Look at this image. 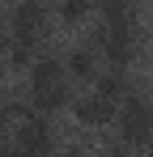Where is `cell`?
<instances>
[{
	"label": "cell",
	"mask_w": 153,
	"mask_h": 157,
	"mask_svg": "<svg viewBox=\"0 0 153 157\" xmlns=\"http://www.w3.org/2000/svg\"><path fill=\"white\" fill-rule=\"evenodd\" d=\"M30 85H34V106L38 110L64 106V64L60 59H38L30 68Z\"/></svg>",
	"instance_id": "1"
},
{
	"label": "cell",
	"mask_w": 153,
	"mask_h": 157,
	"mask_svg": "<svg viewBox=\"0 0 153 157\" xmlns=\"http://www.w3.org/2000/svg\"><path fill=\"white\" fill-rule=\"evenodd\" d=\"M115 119H119V132H124L128 144H145V140L153 136V106L140 102V98H128L124 110H119Z\"/></svg>",
	"instance_id": "2"
},
{
	"label": "cell",
	"mask_w": 153,
	"mask_h": 157,
	"mask_svg": "<svg viewBox=\"0 0 153 157\" xmlns=\"http://www.w3.org/2000/svg\"><path fill=\"white\" fill-rule=\"evenodd\" d=\"M43 34V0H22L13 9V47H34Z\"/></svg>",
	"instance_id": "3"
},
{
	"label": "cell",
	"mask_w": 153,
	"mask_h": 157,
	"mask_svg": "<svg viewBox=\"0 0 153 157\" xmlns=\"http://www.w3.org/2000/svg\"><path fill=\"white\" fill-rule=\"evenodd\" d=\"M102 51H106V59H111L115 68H124L128 59H132V51H136V34H132V21H128V17H119V21H106Z\"/></svg>",
	"instance_id": "4"
},
{
	"label": "cell",
	"mask_w": 153,
	"mask_h": 157,
	"mask_svg": "<svg viewBox=\"0 0 153 157\" xmlns=\"http://www.w3.org/2000/svg\"><path fill=\"white\" fill-rule=\"evenodd\" d=\"M73 115L85 123V128L115 123V98H106V94H89V98H81V102L73 106Z\"/></svg>",
	"instance_id": "5"
},
{
	"label": "cell",
	"mask_w": 153,
	"mask_h": 157,
	"mask_svg": "<svg viewBox=\"0 0 153 157\" xmlns=\"http://www.w3.org/2000/svg\"><path fill=\"white\" fill-rule=\"evenodd\" d=\"M17 144H22L26 153H34V149H51V132H47V123H26L22 136H17Z\"/></svg>",
	"instance_id": "6"
},
{
	"label": "cell",
	"mask_w": 153,
	"mask_h": 157,
	"mask_svg": "<svg viewBox=\"0 0 153 157\" xmlns=\"http://www.w3.org/2000/svg\"><path fill=\"white\" fill-rule=\"evenodd\" d=\"M94 4H98V0H64V4H60V17L73 26V21H81V17H85Z\"/></svg>",
	"instance_id": "7"
},
{
	"label": "cell",
	"mask_w": 153,
	"mask_h": 157,
	"mask_svg": "<svg viewBox=\"0 0 153 157\" xmlns=\"http://www.w3.org/2000/svg\"><path fill=\"white\" fill-rule=\"evenodd\" d=\"M68 68H73V77H76V81H89V77H94V51H76Z\"/></svg>",
	"instance_id": "8"
},
{
	"label": "cell",
	"mask_w": 153,
	"mask_h": 157,
	"mask_svg": "<svg viewBox=\"0 0 153 157\" xmlns=\"http://www.w3.org/2000/svg\"><path fill=\"white\" fill-rule=\"evenodd\" d=\"M106 21H119V17H132V0H98Z\"/></svg>",
	"instance_id": "9"
},
{
	"label": "cell",
	"mask_w": 153,
	"mask_h": 157,
	"mask_svg": "<svg viewBox=\"0 0 153 157\" xmlns=\"http://www.w3.org/2000/svg\"><path fill=\"white\" fill-rule=\"evenodd\" d=\"M98 94H106V98H119V94H124V77H119V72L102 77V81H98Z\"/></svg>",
	"instance_id": "10"
},
{
	"label": "cell",
	"mask_w": 153,
	"mask_h": 157,
	"mask_svg": "<svg viewBox=\"0 0 153 157\" xmlns=\"http://www.w3.org/2000/svg\"><path fill=\"white\" fill-rule=\"evenodd\" d=\"M4 128H9V106L0 102V136H4Z\"/></svg>",
	"instance_id": "11"
},
{
	"label": "cell",
	"mask_w": 153,
	"mask_h": 157,
	"mask_svg": "<svg viewBox=\"0 0 153 157\" xmlns=\"http://www.w3.org/2000/svg\"><path fill=\"white\" fill-rule=\"evenodd\" d=\"M0 55H4V38H0Z\"/></svg>",
	"instance_id": "12"
}]
</instances>
